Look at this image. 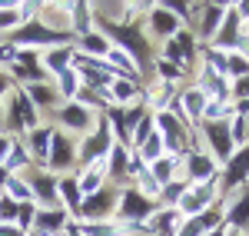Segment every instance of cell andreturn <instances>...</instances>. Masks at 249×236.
Wrapping results in <instances>:
<instances>
[{"instance_id":"277c9868","label":"cell","mask_w":249,"mask_h":236,"mask_svg":"<svg viewBox=\"0 0 249 236\" xmlns=\"http://www.w3.org/2000/svg\"><path fill=\"white\" fill-rule=\"evenodd\" d=\"M223 17H226V3H196V23H193L196 30L193 34L210 43L216 37V30H219Z\"/></svg>"},{"instance_id":"7c38bea8","label":"cell","mask_w":249,"mask_h":236,"mask_svg":"<svg viewBox=\"0 0 249 236\" xmlns=\"http://www.w3.org/2000/svg\"><path fill=\"white\" fill-rule=\"evenodd\" d=\"M110 210H113V193H107V190H96V193H90L80 203V213L87 219H100V217H107Z\"/></svg>"},{"instance_id":"836d02e7","label":"cell","mask_w":249,"mask_h":236,"mask_svg":"<svg viewBox=\"0 0 249 236\" xmlns=\"http://www.w3.org/2000/svg\"><path fill=\"white\" fill-rule=\"evenodd\" d=\"M7 163H10V166H23V163H27V153H23V150H14V153H10V157H7Z\"/></svg>"},{"instance_id":"d6986e66","label":"cell","mask_w":249,"mask_h":236,"mask_svg":"<svg viewBox=\"0 0 249 236\" xmlns=\"http://www.w3.org/2000/svg\"><path fill=\"white\" fill-rule=\"evenodd\" d=\"M83 50L87 54H100V57H107L110 54V43L103 34H83Z\"/></svg>"},{"instance_id":"d6a6232c","label":"cell","mask_w":249,"mask_h":236,"mask_svg":"<svg viewBox=\"0 0 249 236\" xmlns=\"http://www.w3.org/2000/svg\"><path fill=\"white\" fill-rule=\"evenodd\" d=\"M10 193H14V197H20V200H30V190H27L23 183H17V180H10Z\"/></svg>"},{"instance_id":"2e32d148","label":"cell","mask_w":249,"mask_h":236,"mask_svg":"<svg viewBox=\"0 0 249 236\" xmlns=\"http://www.w3.org/2000/svg\"><path fill=\"white\" fill-rule=\"evenodd\" d=\"M110 93H113V100L116 103H123V107H130L136 100V83H123V80H110Z\"/></svg>"},{"instance_id":"484cf974","label":"cell","mask_w":249,"mask_h":236,"mask_svg":"<svg viewBox=\"0 0 249 236\" xmlns=\"http://www.w3.org/2000/svg\"><path fill=\"white\" fill-rule=\"evenodd\" d=\"M160 77L166 80V83H173V80H183V77H186V70H183V67H176V63H170V60H160Z\"/></svg>"},{"instance_id":"e0dca14e","label":"cell","mask_w":249,"mask_h":236,"mask_svg":"<svg viewBox=\"0 0 249 236\" xmlns=\"http://www.w3.org/2000/svg\"><path fill=\"white\" fill-rule=\"evenodd\" d=\"M153 133H156V117L150 113V110H146V113L140 117V123L133 127V143L140 146V143H146V140L153 137Z\"/></svg>"},{"instance_id":"4316f807","label":"cell","mask_w":249,"mask_h":236,"mask_svg":"<svg viewBox=\"0 0 249 236\" xmlns=\"http://www.w3.org/2000/svg\"><path fill=\"white\" fill-rule=\"evenodd\" d=\"M17 117L23 120V127H34V123H37L34 107H30V100H27V97H17Z\"/></svg>"},{"instance_id":"4fadbf2b","label":"cell","mask_w":249,"mask_h":236,"mask_svg":"<svg viewBox=\"0 0 249 236\" xmlns=\"http://www.w3.org/2000/svg\"><path fill=\"white\" fill-rule=\"evenodd\" d=\"M126 170H130V153H126V146H110V173H107V177L116 180V183H123V180H126Z\"/></svg>"},{"instance_id":"f1b7e54d","label":"cell","mask_w":249,"mask_h":236,"mask_svg":"<svg viewBox=\"0 0 249 236\" xmlns=\"http://www.w3.org/2000/svg\"><path fill=\"white\" fill-rule=\"evenodd\" d=\"M73 14H77V20H73V23H77V30H87V34H90V17H87V14H90V7H87V3H73Z\"/></svg>"},{"instance_id":"1f68e13d","label":"cell","mask_w":249,"mask_h":236,"mask_svg":"<svg viewBox=\"0 0 249 236\" xmlns=\"http://www.w3.org/2000/svg\"><path fill=\"white\" fill-rule=\"evenodd\" d=\"M60 83H63V93H70L73 97V90H77V80H73V73L67 70V73H60Z\"/></svg>"},{"instance_id":"6da1fadb","label":"cell","mask_w":249,"mask_h":236,"mask_svg":"<svg viewBox=\"0 0 249 236\" xmlns=\"http://www.w3.org/2000/svg\"><path fill=\"white\" fill-rule=\"evenodd\" d=\"M196 133H203L206 143H210V157L216 163H226V160L236 153V146H232V133H230V120H219V123H210V120H203L199 127H196Z\"/></svg>"},{"instance_id":"7402d4cb","label":"cell","mask_w":249,"mask_h":236,"mask_svg":"<svg viewBox=\"0 0 249 236\" xmlns=\"http://www.w3.org/2000/svg\"><path fill=\"white\" fill-rule=\"evenodd\" d=\"M67 63H70V50H53V54H47V67H50L53 73H67Z\"/></svg>"},{"instance_id":"9c48e42d","label":"cell","mask_w":249,"mask_h":236,"mask_svg":"<svg viewBox=\"0 0 249 236\" xmlns=\"http://www.w3.org/2000/svg\"><path fill=\"white\" fill-rule=\"evenodd\" d=\"M107 30L113 34L120 43H123V54H133L136 60H150V43H146V37L136 30V27H113V23H107Z\"/></svg>"},{"instance_id":"7a4b0ae2","label":"cell","mask_w":249,"mask_h":236,"mask_svg":"<svg viewBox=\"0 0 249 236\" xmlns=\"http://www.w3.org/2000/svg\"><path fill=\"white\" fill-rule=\"evenodd\" d=\"M183 166H186V183H213L219 177V163L203 150H190L183 157Z\"/></svg>"},{"instance_id":"30bf717a","label":"cell","mask_w":249,"mask_h":236,"mask_svg":"<svg viewBox=\"0 0 249 236\" xmlns=\"http://www.w3.org/2000/svg\"><path fill=\"white\" fill-rule=\"evenodd\" d=\"M150 30H153L156 37H176L179 30H183V23L173 17V10L166 3H150Z\"/></svg>"},{"instance_id":"ba28073f","label":"cell","mask_w":249,"mask_h":236,"mask_svg":"<svg viewBox=\"0 0 249 236\" xmlns=\"http://www.w3.org/2000/svg\"><path fill=\"white\" fill-rule=\"evenodd\" d=\"M216 226H223V206H219V203L210 206V210H203L199 217L183 219V226H179L176 236H206V233H213Z\"/></svg>"},{"instance_id":"5b68a950","label":"cell","mask_w":249,"mask_h":236,"mask_svg":"<svg viewBox=\"0 0 249 236\" xmlns=\"http://www.w3.org/2000/svg\"><path fill=\"white\" fill-rule=\"evenodd\" d=\"M239 34H243V20H239V14L232 10V3H226V17H223V23H219L216 37L210 40L213 50H219V54H232V50H236Z\"/></svg>"},{"instance_id":"f546056e","label":"cell","mask_w":249,"mask_h":236,"mask_svg":"<svg viewBox=\"0 0 249 236\" xmlns=\"http://www.w3.org/2000/svg\"><path fill=\"white\" fill-rule=\"evenodd\" d=\"M30 97H34V103H53V97H57V93H53L50 87H40V83H34V87H30Z\"/></svg>"},{"instance_id":"8fae6325","label":"cell","mask_w":249,"mask_h":236,"mask_svg":"<svg viewBox=\"0 0 249 236\" xmlns=\"http://www.w3.org/2000/svg\"><path fill=\"white\" fill-rule=\"evenodd\" d=\"M223 219L230 223L236 233L249 226V186H246V190H243V193H239V197L230 203V210H223Z\"/></svg>"},{"instance_id":"ac0fdd59","label":"cell","mask_w":249,"mask_h":236,"mask_svg":"<svg viewBox=\"0 0 249 236\" xmlns=\"http://www.w3.org/2000/svg\"><path fill=\"white\" fill-rule=\"evenodd\" d=\"M186 186H190L186 180H179V183L173 180V183H166V186L160 190V197H163V203H166V206H176V203L183 200V193H186Z\"/></svg>"},{"instance_id":"cb8c5ba5","label":"cell","mask_w":249,"mask_h":236,"mask_svg":"<svg viewBox=\"0 0 249 236\" xmlns=\"http://www.w3.org/2000/svg\"><path fill=\"white\" fill-rule=\"evenodd\" d=\"M80 236H120V230L110 226V223H87L80 230Z\"/></svg>"},{"instance_id":"d590c367","label":"cell","mask_w":249,"mask_h":236,"mask_svg":"<svg viewBox=\"0 0 249 236\" xmlns=\"http://www.w3.org/2000/svg\"><path fill=\"white\" fill-rule=\"evenodd\" d=\"M0 236H20V230H14V226H0Z\"/></svg>"},{"instance_id":"e575fe53","label":"cell","mask_w":249,"mask_h":236,"mask_svg":"<svg viewBox=\"0 0 249 236\" xmlns=\"http://www.w3.org/2000/svg\"><path fill=\"white\" fill-rule=\"evenodd\" d=\"M0 217H3V219L17 217V203H10V200H3V206H0Z\"/></svg>"},{"instance_id":"52a82bcc","label":"cell","mask_w":249,"mask_h":236,"mask_svg":"<svg viewBox=\"0 0 249 236\" xmlns=\"http://www.w3.org/2000/svg\"><path fill=\"white\" fill-rule=\"evenodd\" d=\"M156 210H160V206L150 203V197L140 193V190H126V193H123V203H120V217L130 219V223H143L146 217H153Z\"/></svg>"},{"instance_id":"83f0119b","label":"cell","mask_w":249,"mask_h":236,"mask_svg":"<svg viewBox=\"0 0 249 236\" xmlns=\"http://www.w3.org/2000/svg\"><path fill=\"white\" fill-rule=\"evenodd\" d=\"M34 190L40 197H47V203H57V183L53 180H34Z\"/></svg>"},{"instance_id":"44dd1931","label":"cell","mask_w":249,"mask_h":236,"mask_svg":"<svg viewBox=\"0 0 249 236\" xmlns=\"http://www.w3.org/2000/svg\"><path fill=\"white\" fill-rule=\"evenodd\" d=\"M57 190L63 193V200H67L70 206H77V210H80V183H77V180H63V183H57Z\"/></svg>"},{"instance_id":"d4e9b609","label":"cell","mask_w":249,"mask_h":236,"mask_svg":"<svg viewBox=\"0 0 249 236\" xmlns=\"http://www.w3.org/2000/svg\"><path fill=\"white\" fill-rule=\"evenodd\" d=\"M63 120H67L73 130H83V127H87V110H83V107H67V110H63Z\"/></svg>"},{"instance_id":"5bb4252c","label":"cell","mask_w":249,"mask_h":236,"mask_svg":"<svg viewBox=\"0 0 249 236\" xmlns=\"http://www.w3.org/2000/svg\"><path fill=\"white\" fill-rule=\"evenodd\" d=\"M50 146H53V153H50V166H57V170H63V166H70L73 163V146H70V140L63 137H53L50 140Z\"/></svg>"},{"instance_id":"8992f818","label":"cell","mask_w":249,"mask_h":236,"mask_svg":"<svg viewBox=\"0 0 249 236\" xmlns=\"http://www.w3.org/2000/svg\"><path fill=\"white\" fill-rule=\"evenodd\" d=\"M249 183V143L239 146L230 160H226V170H223V190H243Z\"/></svg>"},{"instance_id":"4dcf8cb0","label":"cell","mask_w":249,"mask_h":236,"mask_svg":"<svg viewBox=\"0 0 249 236\" xmlns=\"http://www.w3.org/2000/svg\"><path fill=\"white\" fill-rule=\"evenodd\" d=\"M17 20H20V10H17V7L0 10V27H10V23H17Z\"/></svg>"},{"instance_id":"ffe728a7","label":"cell","mask_w":249,"mask_h":236,"mask_svg":"<svg viewBox=\"0 0 249 236\" xmlns=\"http://www.w3.org/2000/svg\"><path fill=\"white\" fill-rule=\"evenodd\" d=\"M50 140H53V133L50 130H34V157H40V160H47L50 157Z\"/></svg>"},{"instance_id":"9a60e30c","label":"cell","mask_w":249,"mask_h":236,"mask_svg":"<svg viewBox=\"0 0 249 236\" xmlns=\"http://www.w3.org/2000/svg\"><path fill=\"white\" fill-rule=\"evenodd\" d=\"M30 40H60V34L47 30V27H40V23H30L27 30H20L17 37H14V47H17V43H30Z\"/></svg>"},{"instance_id":"603a6c76","label":"cell","mask_w":249,"mask_h":236,"mask_svg":"<svg viewBox=\"0 0 249 236\" xmlns=\"http://www.w3.org/2000/svg\"><path fill=\"white\" fill-rule=\"evenodd\" d=\"M60 223H63V210H53V213H40L37 217V226L43 233H50V230H60Z\"/></svg>"},{"instance_id":"f35d334b","label":"cell","mask_w":249,"mask_h":236,"mask_svg":"<svg viewBox=\"0 0 249 236\" xmlns=\"http://www.w3.org/2000/svg\"><path fill=\"white\" fill-rule=\"evenodd\" d=\"M226 236H243V233H236V230H226Z\"/></svg>"},{"instance_id":"3957f363","label":"cell","mask_w":249,"mask_h":236,"mask_svg":"<svg viewBox=\"0 0 249 236\" xmlns=\"http://www.w3.org/2000/svg\"><path fill=\"white\" fill-rule=\"evenodd\" d=\"M193 57H196V34L183 27L176 37L166 40V60H170V63H176V67H183V70H190V67H193Z\"/></svg>"},{"instance_id":"8d00e7d4","label":"cell","mask_w":249,"mask_h":236,"mask_svg":"<svg viewBox=\"0 0 249 236\" xmlns=\"http://www.w3.org/2000/svg\"><path fill=\"white\" fill-rule=\"evenodd\" d=\"M206 236H226V226H216L213 233H206Z\"/></svg>"},{"instance_id":"74e56055","label":"cell","mask_w":249,"mask_h":236,"mask_svg":"<svg viewBox=\"0 0 249 236\" xmlns=\"http://www.w3.org/2000/svg\"><path fill=\"white\" fill-rule=\"evenodd\" d=\"M3 153H7V140H0V157H3Z\"/></svg>"}]
</instances>
